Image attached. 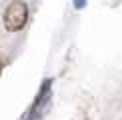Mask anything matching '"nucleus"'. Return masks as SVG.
Instances as JSON below:
<instances>
[{
    "label": "nucleus",
    "instance_id": "nucleus-1",
    "mask_svg": "<svg viewBox=\"0 0 122 120\" xmlns=\"http://www.w3.org/2000/svg\"><path fill=\"white\" fill-rule=\"evenodd\" d=\"M28 20V6L20 0H14V2L8 4V8L4 10V26L6 30H20L26 24Z\"/></svg>",
    "mask_w": 122,
    "mask_h": 120
},
{
    "label": "nucleus",
    "instance_id": "nucleus-2",
    "mask_svg": "<svg viewBox=\"0 0 122 120\" xmlns=\"http://www.w3.org/2000/svg\"><path fill=\"white\" fill-rule=\"evenodd\" d=\"M50 86H52V78H46L42 82V86H40L38 96L34 100V104L30 106L24 120H42L44 118V114H46V110L50 106Z\"/></svg>",
    "mask_w": 122,
    "mask_h": 120
},
{
    "label": "nucleus",
    "instance_id": "nucleus-3",
    "mask_svg": "<svg viewBox=\"0 0 122 120\" xmlns=\"http://www.w3.org/2000/svg\"><path fill=\"white\" fill-rule=\"evenodd\" d=\"M84 6H86V0H74V8L80 10V8H84Z\"/></svg>",
    "mask_w": 122,
    "mask_h": 120
}]
</instances>
